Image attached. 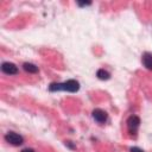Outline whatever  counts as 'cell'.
Listing matches in <instances>:
<instances>
[{
  "label": "cell",
  "mask_w": 152,
  "mask_h": 152,
  "mask_svg": "<svg viewBox=\"0 0 152 152\" xmlns=\"http://www.w3.org/2000/svg\"><path fill=\"white\" fill-rule=\"evenodd\" d=\"M1 71L6 75H15L18 74V66L11 62H4L1 64Z\"/></svg>",
  "instance_id": "cell-5"
},
{
  "label": "cell",
  "mask_w": 152,
  "mask_h": 152,
  "mask_svg": "<svg viewBox=\"0 0 152 152\" xmlns=\"http://www.w3.org/2000/svg\"><path fill=\"white\" fill-rule=\"evenodd\" d=\"M141 62L147 70H152V53L151 52H144L141 56Z\"/></svg>",
  "instance_id": "cell-6"
},
{
  "label": "cell",
  "mask_w": 152,
  "mask_h": 152,
  "mask_svg": "<svg viewBox=\"0 0 152 152\" xmlns=\"http://www.w3.org/2000/svg\"><path fill=\"white\" fill-rule=\"evenodd\" d=\"M23 68H24L25 71H27V72H30V74H37V72H38V66H37L36 64H33V63L25 62V63L23 64Z\"/></svg>",
  "instance_id": "cell-7"
},
{
  "label": "cell",
  "mask_w": 152,
  "mask_h": 152,
  "mask_svg": "<svg viewBox=\"0 0 152 152\" xmlns=\"http://www.w3.org/2000/svg\"><path fill=\"white\" fill-rule=\"evenodd\" d=\"M91 2L90 1H86V2H78V5L80 6H88V5H90Z\"/></svg>",
  "instance_id": "cell-10"
},
{
  "label": "cell",
  "mask_w": 152,
  "mask_h": 152,
  "mask_svg": "<svg viewBox=\"0 0 152 152\" xmlns=\"http://www.w3.org/2000/svg\"><path fill=\"white\" fill-rule=\"evenodd\" d=\"M78 89H80V83L76 80H68V81L62 82V83L53 82L49 86L50 91L63 90V91H69V93H76V91H78Z\"/></svg>",
  "instance_id": "cell-1"
},
{
  "label": "cell",
  "mask_w": 152,
  "mask_h": 152,
  "mask_svg": "<svg viewBox=\"0 0 152 152\" xmlns=\"http://www.w3.org/2000/svg\"><path fill=\"white\" fill-rule=\"evenodd\" d=\"M96 76H97L99 80H102V81H106V80L110 78V74L107 70H104V69H99L96 71Z\"/></svg>",
  "instance_id": "cell-8"
},
{
  "label": "cell",
  "mask_w": 152,
  "mask_h": 152,
  "mask_svg": "<svg viewBox=\"0 0 152 152\" xmlns=\"http://www.w3.org/2000/svg\"><path fill=\"white\" fill-rule=\"evenodd\" d=\"M140 126V119L139 116L137 115H131L128 119H127V128H128V132L131 134H135L138 128Z\"/></svg>",
  "instance_id": "cell-3"
},
{
  "label": "cell",
  "mask_w": 152,
  "mask_h": 152,
  "mask_svg": "<svg viewBox=\"0 0 152 152\" xmlns=\"http://www.w3.org/2000/svg\"><path fill=\"white\" fill-rule=\"evenodd\" d=\"M5 140L13 146H19L24 142V138L15 132H7L5 134Z\"/></svg>",
  "instance_id": "cell-2"
},
{
  "label": "cell",
  "mask_w": 152,
  "mask_h": 152,
  "mask_svg": "<svg viewBox=\"0 0 152 152\" xmlns=\"http://www.w3.org/2000/svg\"><path fill=\"white\" fill-rule=\"evenodd\" d=\"M21 152H36V151H34L33 148H28V147H27V148H24V150H21Z\"/></svg>",
  "instance_id": "cell-11"
},
{
  "label": "cell",
  "mask_w": 152,
  "mask_h": 152,
  "mask_svg": "<svg viewBox=\"0 0 152 152\" xmlns=\"http://www.w3.org/2000/svg\"><path fill=\"white\" fill-rule=\"evenodd\" d=\"M91 116H93V119H94L97 124H104V122L108 120V114H107L103 109H100V108L94 109L93 113H91Z\"/></svg>",
  "instance_id": "cell-4"
},
{
  "label": "cell",
  "mask_w": 152,
  "mask_h": 152,
  "mask_svg": "<svg viewBox=\"0 0 152 152\" xmlns=\"http://www.w3.org/2000/svg\"><path fill=\"white\" fill-rule=\"evenodd\" d=\"M131 152H144L141 148H139V147H131V150H129Z\"/></svg>",
  "instance_id": "cell-9"
}]
</instances>
